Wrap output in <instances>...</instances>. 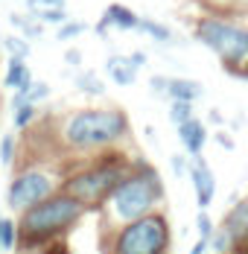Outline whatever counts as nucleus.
Returning <instances> with one entry per match:
<instances>
[{"mask_svg": "<svg viewBox=\"0 0 248 254\" xmlns=\"http://www.w3.org/2000/svg\"><path fill=\"white\" fill-rule=\"evenodd\" d=\"M243 79H248V67H246V76H243Z\"/></svg>", "mask_w": 248, "mask_h": 254, "instance_id": "obj_36", "label": "nucleus"}, {"mask_svg": "<svg viewBox=\"0 0 248 254\" xmlns=\"http://www.w3.org/2000/svg\"><path fill=\"white\" fill-rule=\"evenodd\" d=\"M64 64H70V67H79L82 64V53L70 47V50H64Z\"/></svg>", "mask_w": 248, "mask_h": 254, "instance_id": "obj_32", "label": "nucleus"}, {"mask_svg": "<svg viewBox=\"0 0 248 254\" xmlns=\"http://www.w3.org/2000/svg\"><path fill=\"white\" fill-rule=\"evenodd\" d=\"M187 176H190L193 193H196L198 210H207V207L213 204V196H216V176H213V170H210V167H207V161L198 155V158H190Z\"/></svg>", "mask_w": 248, "mask_h": 254, "instance_id": "obj_9", "label": "nucleus"}, {"mask_svg": "<svg viewBox=\"0 0 248 254\" xmlns=\"http://www.w3.org/2000/svg\"><path fill=\"white\" fill-rule=\"evenodd\" d=\"M213 219H210V213L207 210H198L196 216V231H198V240H210V234H213Z\"/></svg>", "mask_w": 248, "mask_h": 254, "instance_id": "obj_26", "label": "nucleus"}, {"mask_svg": "<svg viewBox=\"0 0 248 254\" xmlns=\"http://www.w3.org/2000/svg\"><path fill=\"white\" fill-rule=\"evenodd\" d=\"M190 254H210L207 240H196V243H193V249H190Z\"/></svg>", "mask_w": 248, "mask_h": 254, "instance_id": "obj_35", "label": "nucleus"}, {"mask_svg": "<svg viewBox=\"0 0 248 254\" xmlns=\"http://www.w3.org/2000/svg\"><path fill=\"white\" fill-rule=\"evenodd\" d=\"M207 120H210L213 126H219V128L225 126V117H222V111H219V108H210V114H207Z\"/></svg>", "mask_w": 248, "mask_h": 254, "instance_id": "obj_34", "label": "nucleus"}, {"mask_svg": "<svg viewBox=\"0 0 248 254\" xmlns=\"http://www.w3.org/2000/svg\"><path fill=\"white\" fill-rule=\"evenodd\" d=\"M134 155L123 152V149H111V152L94 155L85 161H67V173L62 181V190L67 196H73L88 213L99 210L105 199L111 196V190L125 178V173L131 170Z\"/></svg>", "mask_w": 248, "mask_h": 254, "instance_id": "obj_3", "label": "nucleus"}, {"mask_svg": "<svg viewBox=\"0 0 248 254\" xmlns=\"http://www.w3.org/2000/svg\"><path fill=\"white\" fill-rule=\"evenodd\" d=\"M0 254H3V252H0Z\"/></svg>", "mask_w": 248, "mask_h": 254, "instance_id": "obj_38", "label": "nucleus"}, {"mask_svg": "<svg viewBox=\"0 0 248 254\" xmlns=\"http://www.w3.org/2000/svg\"><path fill=\"white\" fill-rule=\"evenodd\" d=\"M15 161H18V137L12 131H6L0 137V164L3 167H15Z\"/></svg>", "mask_w": 248, "mask_h": 254, "instance_id": "obj_22", "label": "nucleus"}, {"mask_svg": "<svg viewBox=\"0 0 248 254\" xmlns=\"http://www.w3.org/2000/svg\"><path fill=\"white\" fill-rule=\"evenodd\" d=\"M167 117H170L173 126H181V123H187L190 117H196V105H193V102H170Z\"/></svg>", "mask_w": 248, "mask_h": 254, "instance_id": "obj_23", "label": "nucleus"}, {"mask_svg": "<svg viewBox=\"0 0 248 254\" xmlns=\"http://www.w3.org/2000/svg\"><path fill=\"white\" fill-rule=\"evenodd\" d=\"M91 29H94V32H97V38H108V35H111V24H108V21H105V15H102V18H99L97 24L91 26Z\"/></svg>", "mask_w": 248, "mask_h": 254, "instance_id": "obj_30", "label": "nucleus"}, {"mask_svg": "<svg viewBox=\"0 0 248 254\" xmlns=\"http://www.w3.org/2000/svg\"><path fill=\"white\" fill-rule=\"evenodd\" d=\"M164 202H167V190H164L161 173L149 161L134 158V164L125 173V178L111 190L105 204L97 210L99 228L114 231L120 225H125V222H134V219L146 216V213L164 210Z\"/></svg>", "mask_w": 248, "mask_h": 254, "instance_id": "obj_2", "label": "nucleus"}, {"mask_svg": "<svg viewBox=\"0 0 248 254\" xmlns=\"http://www.w3.org/2000/svg\"><path fill=\"white\" fill-rule=\"evenodd\" d=\"M170 246H173V228L164 210L146 213L114 231H102L105 254H170Z\"/></svg>", "mask_w": 248, "mask_h": 254, "instance_id": "obj_6", "label": "nucleus"}, {"mask_svg": "<svg viewBox=\"0 0 248 254\" xmlns=\"http://www.w3.org/2000/svg\"><path fill=\"white\" fill-rule=\"evenodd\" d=\"M246 254H248V252H246Z\"/></svg>", "mask_w": 248, "mask_h": 254, "instance_id": "obj_39", "label": "nucleus"}, {"mask_svg": "<svg viewBox=\"0 0 248 254\" xmlns=\"http://www.w3.org/2000/svg\"><path fill=\"white\" fill-rule=\"evenodd\" d=\"M73 88L85 97H105V82L97 76V70H76L73 76Z\"/></svg>", "mask_w": 248, "mask_h": 254, "instance_id": "obj_16", "label": "nucleus"}, {"mask_svg": "<svg viewBox=\"0 0 248 254\" xmlns=\"http://www.w3.org/2000/svg\"><path fill=\"white\" fill-rule=\"evenodd\" d=\"M134 32L146 35V38L158 41V44H173V41H175L173 29H170L167 24H161V21H155V18H137V26H134Z\"/></svg>", "mask_w": 248, "mask_h": 254, "instance_id": "obj_15", "label": "nucleus"}, {"mask_svg": "<svg viewBox=\"0 0 248 254\" xmlns=\"http://www.w3.org/2000/svg\"><path fill=\"white\" fill-rule=\"evenodd\" d=\"M149 88H152L155 97H164L167 94V76H152L149 79Z\"/></svg>", "mask_w": 248, "mask_h": 254, "instance_id": "obj_29", "label": "nucleus"}, {"mask_svg": "<svg viewBox=\"0 0 248 254\" xmlns=\"http://www.w3.org/2000/svg\"><path fill=\"white\" fill-rule=\"evenodd\" d=\"M213 140H216V143H219V146H222V149H228V152H231V149H234V137H231V134H228V131H222V128H219V131H216V134H213Z\"/></svg>", "mask_w": 248, "mask_h": 254, "instance_id": "obj_31", "label": "nucleus"}, {"mask_svg": "<svg viewBox=\"0 0 248 254\" xmlns=\"http://www.w3.org/2000/svg\"><path fill=\"white\" fill-rule=\"evenodd\" d=\"M67 173V161H29L15 170V176L6 187V207L21 213L32 204L44 202L47 196L62 190V181Z\"/></svg>", "mask_w": 248, "mask_h": 254, "instance_id": "obj_7", "label": "nucleus"}, {"mask_svg": "<svg viewBox=\"0 0 248 254\" xmlns=\"http://www.w3.org/2000/svg\"><path fill=\"white\" fill-rule=\"evenodd\" d=\"M18 249V219L0 216V252H15Z\"/></svg>", "mask_w": 248, "mask_h": 254, "instance_id": "obj_19", "label": "nucleus"}, {"mask_svg": "<svg viewBox=\"0 0 248 254\" xmlns=\"http://www.w3.org/2000/svg\"><path fill=\"white\" fill-rule=\"evenodd\" d=\"M128 137H131V123L123 108L88 105L59 117L53 149L62 161H85L111 149H123Z\"/></svg>", "mask_w": 248, "mask_h": 254, "instance_id": "obj_1", "label": "nucleus"}, {"mask_svg": "<svg viewBox=\"0 0 248 254\" xmlns=\"http://www.w3.org/2000/svg\"><path fill=\"white\" fill-rule=\"evenodd\" d=\"M178 131V140H181V149L187 158H198V155L204 152V146H207V126H204V120H198V117H190L187 123H181V126H175Z\"/></svg>", "mask_w": 248, "mask_h": 254, "instance_id": "obj_10", "label": "nucleus"}, {"mask_svg": "<svg viewBox=\"0 0 248 254\" xmlns=\"http://www.w3.org/2000/svg\"><path fill=\"white\" fill-rule=\"evenodd\" d=\"M85 216H88V210L73 196L59 190V193L47 196L44 202L18 213V246L24 252H32L53 240H64Z\"/></svg>", "mask_w": 248, "mask_h": 254, "instance_id": "obj_4", "label": "nucleus"}, {"mask_svg": "<svg viewBox=\"0 0 248 254\" xmlns=\"http://www.w3.org/2000/svg\"><path fill=\"white\" fill-rule=\"evenodd\" d=\"M9 24L18 29V35H24L26 41H38V38H44V24H38L32 15H26V12H12L9 15Z\"/></svg>", "mask_w": 248, "mask_h": 254, "instance_id": "obj_17", "label": "nucleus"}, {"mask_svg": "<svg viewBox=\"0 0 248 254\" xmlns=\"http://www.w3.org/2000/svg\"><path fill=\"white\" fill-rule=\"evenodd\" d=\"M105 73H108V79H111L114 85L128 88V85H134V82H137V73H140V70L131 64L128 53H114V56H108V59H105Z\"/></svg>", "mask_w": 248, "mask_h": 254, "instance_id": "obj_12", "label": "nucleus"}, {"mask_svg": "<svg viewBox=\"0 0 248 254\" xmlns=\"http://www.w3.org/2000/svg\"><path fill=\"white\" fill-rule=\"evenodd\" d=\"M88 29H91V26L85 24L82 18H67L64 24L56 29V38H59V41H76V38H79V35H85Z\"/></svg>", "mask_w": 248, "mask_h": 254, "instance_id": "obj_21", "label": "nucleus"}, {"mask_svg": "<svg viewBox=\"0 0 248 254\" xmlns=\"http://www.w3.org/2000/svg\"><path fill=\"white\" fill-rule=\"evenodd\" d=\"M0 216H3V210H0Z\"/></svg>", "mask_w": 248, "mask_h": 254, "instance_id": "obj_37", "label": "nucleus"}, {"mask_svg": "<svg viewBox=\"0 0 248 254\" xmlns=\"http://www.w3.org/2000/svg\"><path fill=\"white\" fill-rule=\"evenodd\" d=\"M193 38L210 50L231 76H246L248 67V21L234 12H204L193 26Z\"/></svg>", "mask_w": 248, "mask_h": 254, "instance_id": "obj_5", "label": "nucleus"}, {"mask_svg": "<svg viewBox=\"0 0 248 254\" xmlns=\"http://www.w3.org/2000/svg\"><path fill=\"white\" fill-rule=\"evenodd\" d=\"M137 18H140V15L131 12L123 3H108V9H105V21L111 24V29H117V32H134Z\"/></svg>", "mask_w": 248, "mask_h": 254, "instance_id": "obj_14", "label": "nucleus"}, {"mask_svg": "<svg viewBox=\"0 0 248 254\" xmlns=\"http://www.w3.org/2000/svg\"><path fill=\"white\" fill-rule=\"evenodd\" d=\"M32 254H70V249H67V237H64V240H53V243L41 246V249H32Z\"/></svg>", "mask_w": 248, "mask_h": 254, "instance_id": "obj_27", "label": "nucleus"}, {"mask_svg": "<svg viewBox=\"0 0 248 254\" xmlns=\"http://www.w3.org/2000/svg\"><path fill=\"white\" fill-rule=\"evenodd\" d=\"M53 9H67V0H24V12L32 18L53 12Z\"/></svg>", "mask_w": 248, "mask_h": 254, "instance_id": "obj_24", "label": "nucleus"}, {"mask_svg": "<svg viewBox=\"0 0 248 254\" xmlns=\"http://www.w3.org/2000/svg\"><path fill=\"white\" fill-rule=\"evenodd\" d=\"M204 97V85L198 79H187V76H167V94L164 100L170 102H193Z\"/></svg>", "mask_w": 248, "mask_h": 254, "instance_id": "obj_11", "label": "nucleus"}, {"mask_svg": "<svg viewBox=\"0 0 248 254\" xmlns=\"http://www.w3.org/2000/svg\"><path fill=\"white\" fill-rule=\"evenodd\" d=\"M32 79L35 76H32V70H29L26 62H21V59H6V70H3V88L6 91H21Z\"/></svg>", "mask_w": 248, "mask_h": 254, "instance_id": "obj_13", "label": "nucleus"}, {"mask_svg": "<svg viewBox=\"0 0 248 254\" xmlns=\"http://www.w3.org/2000/svg\"><path fill=\"white\" fill-rule=\"evenodd\" d=\"M128 59H131V64H134L137 70H140V67H143V64L149 62V56H146L143 50H134V53H128Z\"/></svg>", "mask_w": 248, "mask_h": 254, "instance_id": "obj_33", "label": "nucleus"}, {"mask_svg": "<svg viewBox=\"0 0 248 254\" xmlns=\"http://www.w3.org/2000/svg\"><path fill=\"white\" fill-rule=\"evenodd\" d=\"M187 167H190V158L184 152H178V155H170V170H173V176H187Z\"/></svg>", "mask_w": 248, "mask_h": 254, "instance_id": "obj_28", "label": "nucleus"}, {"mask_svg": "<svg viewBox=\"0 0 248 254\" xmlns=\"http://www.w3.org/2000/svg\"><path fill=\"white\" fill-rule=\"evenodd\" d=\"M219 228L228 234L234 252L231 254H246L248 252V196L231 199V207L225 210Z\"/></svg>", "mask_w": 248, "mask_h": 254, "instance_id": "obj_8", "label": "nucleus"}, {"mask_svg": "<svg viewBox=\"0 0 248 254\" xmlns=\"http://www.w3.org/2000/svg\"><path fill=\"white\" fill-rule=\"evenodd\" d=\"M0 50L6 53V59H21V62H29L32 41H26L24 35L12 32V35H3V38H0Z\"/></svg>", "mask_w": 248, "mask_h": 254, "instance_id": "obj_18", "label": "nucleus"}, {"mask_svg": "<svg viewBox=\"0 0 248 254\" xmlns=\"http://www.w3.org/2000/svg\"><path fill=\"white\" fill-rule=\"evenodd\" d=\"M38 123V105H21V108H15L12 111V126L15 131H29V128Z\"/></svg>", "mask_w": 248, "mask_h": 254, "instance_id": "obj_20", "label": "nucleus"}, {"mask_svg": "<svg viewBox=\"0 0 248 254\" xmlns=\"http://www.w3.org/2000/svg\"><path fill=\"white\" fill-rule=\"evenodd\" d=\"M207 249H210V254H231V252H234V246H231L228 234H225L219 225H216V228H213V234H210V240H207Z\"/></svg>", "mask_w": 248, "mask_h": 254, "instance_id": "obj_25", "label": "nucleus"}]
</instances>
